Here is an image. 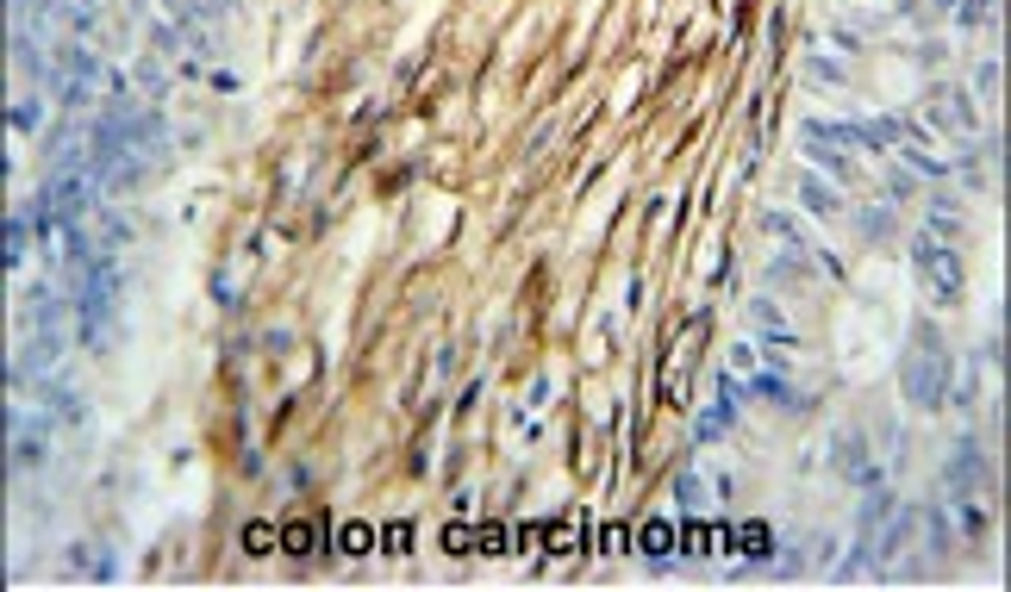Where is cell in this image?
Here are the masks:
<instances>
[{"label":"cell","instance_id":"4316f807","mask_svg":"<svg viewBox=\"0 0 1011 592\" xmlns=\"http://www.w3.org/2000/svg\"><path fill=\"white\" fill-rule=\"evenodd\" d=\"M906 200H918V181L906 169H893L887 175V206H906Z\"/></svg>","mask_w":1011,"mask_h":592},{"label":"cell","instance_id":"8fae6325","mask_svg":"<svg viewBox=\"0 0 1011 592\" xmlns=\"http://www.w3.org/2000/svg\"><path fill=\"white\" fill-rule=\"evenodd\" d=\"M144 175H151V150H132V156H119L113 169H100V188L132 193V188H144Z\"/></svg>","mask_w":1011,"mask_h":592},{"label":"cell","instance_id":"4fadbf2b","mask_svg":"<svg viewBox=\"0 0 1011 592\" xmlns=\"http://www.w3.org/2000/svg\"><path fill=\"white\" fill-rule=\"evenodd\" d=\"M25 300H32V306H25V325H32V331H57L63 319H69V306H76V300L63 306V300H57V293H51V287H32Z\"/></svg>","mask_w":1011,"mask_h":592},{"label":"cell","instance_id":"f1b7e54d","mask_svg":"<svg viewBox=\"0 0 1011 592\" xmlns=\"http://www.w3.org/2000/svg\"><path fill=\"white\" fill-rule=\"evenodd\" d=\"M675 499H681V512H700V505H706V499H700V480H693V474L675 480Z\"/></svg>","mask_w":1011,"mask_h":592},{"label":"cell","instance_id":"ac0fdd59","mask_svg":"<svg viewBox=\"0 0 1011 592\" xmlns=\"http://www.w3.org/2000/svg\"><path fill=\"white\" fill-rule=\"evenodd\" d=\"M237 549L244 555H275L281 549V524H244V530H237Z\"/></svg>","mask_w":1011,"mask_h":592},{"label":"cell","instance_id":"ffe728a7","mask_svg":"<svg viewBox=\"0 0 1011 592\" xmlns=\"http://www.w3.org/2000/svg\"><path fill=\"white\" fill-rule=\"evenodd\" d=\"M856 231L868 237V244H887V237H893V212H887V206H862L856 212Z\"/></svg>","mask_w":1011,"mask_h":592},{"label":"cell","instance_id":"e0dca14e","mask_svg":"<svg viewBox=\"0 0 1011 592\" xmlns=\"http://www.w3.org/2000/svg\"><path fill=\"white\" fill-rule=\"evenodd\" d=\"M125 244H137V225L125 219V212H100V249H125Z\"/></svg>","mask_w":1011,"mask_h":592},{"label":"cell","instance_id":"2e32d148","mask_svg":"<svg viewBox=\"0 0 1011 592\" xmlns=\"http://www.w3.org/2000/svg\"><path fill=\"white\" fill-rule=\"evenodd\" d=\"M69 568L88 580H113V555H100L95 543H69Z\"/></svg>","mask_w":1011,"mask_h":592},{"label":"cell","instance_id":"3957f363","mask_svg":"<svg viewBox=\"0 0 1011 592\" xmlns=\"http://www.w3.org/2000/svg\"><path fill=\"white\" fill-rule=\"evenodd\" d=\"M912 268H918V281L931 287L936 306H955V300H962V281H968V275H962V256H955L949 244H936L931 231L912 244Z\"/></svg>","mask_w":1011,"mask_h":592},{"label":"cell","instance_id":"9a60e30c","mask_svg":"<svg viewBox=\"0 0 1011 592\" xmlns=\"http://www.w3.org/2000/svg\"><path fill=\"white\" fill-rule=\"evenodd\" d=\"M375 549V524H337L331 530V555H344V561H363Z\"/></svg>","mask_w":1011,"mask_h":592},{"label":"cell","instance_id":"7402d4cb","mask_svg":"<svg viewBox=\"0 0 1011 592\" xmlns=\"http://www.w3.org/2000/svg\"><path fill=\"white\" fill-rule=\"evenodd\" d=\"M806 156H812L818 169L831 175V181H849V163H843V156H836L831 144H818V137H806Z\"/></svg>","mask_w":1011,"mask_h":592},{"label":"cell","instance_id":"836d02e7","mask_svg":"<svg viewBox=\"0 0 1011 592\" xmlns=\"http://www.w3.org/2000/svg\"><path fill=\"white\" fill-rule=\"evenodd\" d=\"M974 88H980V94H992V88H999V63H980V76H974Z\"/></svg>","mask_w":1011,"mask_h":592},{"label":"cell","instance_id":"5bb4252c","mask_svg":"<svg viewBox=\"0 0 1011 592\" xmlns=\"http://www.w3.org/2000/svg\"><path fill=\"white\" fill-rule=\"evenodd\" d=\"M799 206L818 212V219H836L843 200H836V181H818V175H799Z\"/></svg>","mask_w":1011,"mask_h":592},{"label":"cell","instance_id":"52a82bcc","mask_svg":"<svg viewBox=\"0 0 1011 592\" xmlns=\"http://www.w3.org/2000/svg\"><path fill=\"white\" fill-rule=\"evenodd\" d=\"M631 549H637L656 573H668L675 561H681V543H675V517H649V524H637V543H631Z\"/></svg>","mask_w":1011,"mask_h":592},{"label":"cell","instance_id":"6da1fadb","mask_svg":"<svg viewBox=\"0 0 1011 592\" xmlns=\"http://www.w3.org/2000/svg\"><path fill=\"white\" fill-rule=\"evenodd\" d=\"M899 387L918 412H943L955 393V349L943 344V331L931 319L912 325V349H906V368H899Z\"/></svg>","mask_w":1011,"mask_h":592},{"label":"cell","instance_id":"7c38bea8","mask_svg":"<svg viewBox=\"0 0 1011 592\" xmlns=\"http://www.w3.org/2000/svg\"><path fill=\"white\" fill-rule=\"evenodd\" d=\"M812 281H818V256H812V249H793V256L768 263V287H812Z\"/></svg>","mask_w":1011,"mask_h":592},{"label":"cell","instance_id":"30bf717a","mask_svg":"<svg viewBox=\"0 0 1011 592\" xmlns=\"http://www.w3.org/2000/svg\"><path fill=\"white\" fill-rule=\"evenodd\" d=\"M724 549H737L749 568H762V561H775V530L768 524H731L724 530Z\"/></svg>","mask_w":1011,"mask_h":592},{"label":"cell","instance_id":"7a4b0ae2","mask_svg":"<svg viewBox=\"0 0 1011 592\" xmlns=\"http://www.w3.org/2000/svg\"><path fill=\"white\" fill-rule=\"evenodd\" d=\"M119 293H125V268L113 256H88L76 268V331L81 344L100 349L107 331H113V312H119Z\"/></svg>","mask_w":1011,"mask_h":592},{"label":"cell","instance_id":"5b68a950","mask_svg":"<svg viewBox=\"0 0 1011 592\" xmlns=\"http://www.w3.org/2000/svg\"><path fill=\"white\" fill-rule=\"evenodd\" d=\"M331 517H288L281 524V555H293V561H319V555H331Z\"/></svg>","mask_w":1011,"mask_h":592},{"label":"cell","instance_id":"603a6c76","mask_svg":"<svg viewBox=\"0 0 1011 592\" xmlns=\"http://www.w3.org/2000/svg\"><path fill=\"white\" fill-rule=\"evenodd\" d=\"M25 237H32V219H7V237H0V256H7V268L25 256Z\"/></svg>","mask_w":1011,"mask_h":592},{"label":"cell","instance_id":"ba28073f","mask_svg":"<svg viewBox=\"0 0 1011 592\" xmlns=\"http://www.w3.org/2000/svg\"><path fill=\"white\" fill-rule=\"evenodd\" d=\"M737 393H743V400H768V405H780V412H806V405H812L787 375H743Z\"/></svg>","mask_w":1011,"mask_h":592},{"label":"cell","instance_id":"484cf974","mask_svg":"<svg viewBox=\"0 0 1011 592\" xmlns=\"http://www.w3.org/2000/svg\"><path fill=\"white\" fill-rule=\"evenodd\" d=\"M375 543H381V555H407L412 549V524H381Z\"/></svg>","mask_w":1011,"mask_h":592},{"label":"cell","instance_id":"d6a6232c","mask_svg":"<svg viewBox=\"0 0 1011 592\" xmlns=\"http://www.w3.org/2000/svg\"><path fill=\"white\" fill-rule=\"evenodd\" d=\"M13 125H20V132H32V125H38V100H20V107H13Z\"/></svg>","mask_w":1011,"mask_h":592},{"label":"cell","instance_id":"8992f818","mask_svg":"<svg viewBox=\"0 0 1011 592\" xmlns=\"http://www.w3.org/2000/svg\"><path fill=\"white\" fill-rule=\"evenodd\" d=\"M831 468H836L843 480H856L862 493H868V487H880V468L868 461V437H862V431H836V456H831Z\"/></svg>","mask_w":1011,"mask_h":592},{"label":"cell","instance_id":"83f0119b","mask_svg":"<svg viewBox=\"0 0 1011 592\" xmlns=\"http://www.w3.org/2000/svg\"><path fill=\"white\" fill-rule=\"evenodd\" d=\"M444 549L449 555H475V530H468V524H449V530H444Z\"/></svg>","mask_w":1011,"mask_h":592},{"label":"cell","instance_id":"d6986e66","mask_svg":"<svg viewBox=\"0 0 1011 592\" xmlns=\"http://www.w3.org/2000/svg\"><path fill=\"white\" fill-rule=\"evenodd\" d=\"M512 543H519V530H512V524H500V517H487L481 530H475V555H505Z\"/></svg>","mask_w":1011,"mask_h":592},{"label":"cell","instance_id":"1f68e13d","mask_svg":"<svg viewBox=\"0 0 1011 592\" xmlns=\"http://www.w3.org/2000/svg\"><path fill=\"white\" fill-rule=\"evenodd\" d=\"M806 69H812V81H843V63H831V57H812Z\"/></svg>","mask_w":1011,"mask_h":592},{"label":"cell","instance_id":"d4e9b609","mask_svg":"<svg viewBox=\"0 0 1011 592\" xmlns=\"http://www.w3.org/2000/svg\"><path fill=\"white\" fill-rule=\"evenodd\" d=\"M962 231H968V225H962L949 206H931V237H936V244H949V237L962 244Z\"/></svg>","mask_w":1011,"mask_h":592},{"label":"cell","instance_id":"4dcf8cb0","mask_svg":"<svg viewBox=\"0 0 1011 592\" xmlns=\"http://www.w3.org/2000/svg\"><path fill=\"white\" fill-rule=\"evenodd\" d=\"M137 88H144L151 100H163V69H156V63H137Z\"/></svg>","mask_w":1011,"mask_h":592},{"label":"cell","instance_id":"cb8c5ba5","mask_svg":"<svg viewBox=\"0 0 1011 592\" xmlns=\"http://www.w3.org/2000/svg\"><path fill=\"white\" fill-rule=\"evenodd\" d=\"M631 543H637V530H631V524H606V530L593 536V549H606V555H624Z\"/></svg>","mask_w":1011,"mask_h":592},{"label":"cell","instance_id":"f546056e","mask_svg":"<svg viewBox=\"0 0 1011 592\" xmlns=\"http://www.w3.org/2000/svg\"><path fill=\"white\" fill-rule=\"evenodd\" d=\"M519 543H525V555H544L549 549V524H525V530H519Z\"/></svg>","mask_w":1011,"mask_h":592},{"label":"cell","instance_id":"44dd1931","mask_svg":"<svg viewBox=\"0 0 1011 592\" xmlns=\"http://www.w3.org/2000/svg\"><path fill=\"white\" fill-rule=\"evenodd\" d=\"M924 543H931L936 561H943V555L955 549V536H949V517H943V505H931V512H924Z\"/></svg>","mask_w":1011,"mask_h":592},{"label":"cell","instance_id":"277c9868","mask_svg":"<svg viewBox=\"0 0 1011 592\" xmlns=\"http://www.w3.org/2000/svg\"><path fill=\"white\" fill-rule=\"evenodd\" d=\"M943 480H949V493H955V499H987V487H992L987 449H980L974 437H962V443H955V456L943 461Z\"/></svg>","mask_w":1011,"mask_h":592},{"label":"cell","instance_id":"9c48e42d","mask_svg":"<svg viewBox=\"0 0 1011 592\" xmlns=\"http://www.w3.org/2000/svg\"><path fill=\"white\" fill-rule=\"evenodd\" d=\"M931 119L943 125V132H962V137H974V132H980V113H974V100L962 94V88H936V107H931Z\"/></svg>","mask_w":1011,"mask_h":592}]
</instances>
